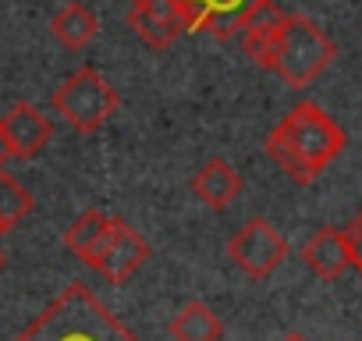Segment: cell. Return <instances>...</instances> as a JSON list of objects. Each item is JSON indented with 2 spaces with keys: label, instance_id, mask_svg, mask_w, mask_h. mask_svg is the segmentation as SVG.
<instances>
[{
  "label": "cell",
  "instance_id": "1",
  "mask_svg": "<svg viewBox=\"0 0 362 341\" xmlns=\"http://www.w3.org/2000/svg\"><path fill=\"white\" fill-rule=\"evenodd\" d=\"M242 50L259 68L281 75V82H288L291 89H305L309 82H316L337 57V47L313 18L281 15L274 4L245 25Z\"/></svg>",
  "mask_w": 362,
  "mask_h": 341
},
{
  "label": "cell",
  "instance_id": "2",
  "mask_svg": "<svg viewBox=\"0 0 362 341\" xmlns=\"http://www.w3.org/2000/svg\"><path fill=\"white\" fill-rule=\"evenodd\" d=\"M344 142H348L344 132L327 117L323 107L298 103L267 135V153L284 175H291L298 185H305V182L320 178L323 170L344 153Z\"/></svg>",
  "mask_w": 362,
  "mask_h": 341
},
{
  "label": "cell",
  "instance_id": "3",
  "mask_svg": "<svg viewBox=\"0 0 362 341\" xmlns=\"http://www.w3.org/2000/svg\"><path fill=\"white\" fill-rule=\"evenodd\" d=\"M15 341H139L86 284H68Z\"/></svg>",
  "mask_w": 362,
  "mask_h": 341
},
{
  "label": "cell",
  "instance_id": "4",
  "mask_svg": "<svg viewBox=\"0 0 362 341\" xmlns=\"http://www.w3.org/2000/svg\"><path fill=\"white\" fill-rule=\"evenodd\" d=\"M121 107L117 89L96 71V68H78L54 89V110L82 135L103 128L114 110Z\"/></svg>",
  "mask_w": 362,
  "mask_h": 341
},
{
  "label": "cell",
  "instance_id": "5",
  "mask_svg": "<svg viewBox=\"0 0 362 341\" xmlns=\"http://www.w3.org/2000/svg\"><path fill=\"white\" fill-rule=\"evenodd\" d=\"M228 256L235 260V267L242 270V274H249V277H270L281 263H284V256H288V242L281 238V231L270 224V221H263V217H252L249 224H242L238 231H235V238L228 242Z\"/></svg>",
  "mask_w": 362,
  "mask_h": 341
},
{
  "label": "cell",
  "instance_id": "6",
  "mask_svg": "<svg viewBox=\"0 0 362 341\" xmlns=\"http://www.w3.org/2000/svg\"><path fill=\"white\" fill-rule=\"evenodd\" d=\"M128 29L149 47V50H167L181 36L196 33L192 18L177 0H132L128 8Z\"/></svg>",
  "mask_w": 362,
  "mask_h": 341
},
{
  "label": "cell",
  "instance_id": "7",
  "mask_svg": "<svg viewBox=\"0 0 362 341\" xmlns=\"http://www.w3.org/2000/svg\"><path fill=\"white\" fill-rule=\"evenodd\" d=\"M192 18L196 33H210L214 40L242 36L252 18H259L274 0H177Z\"/></svg>",
  "mask_w": 362,
  "mask_h": 341
},
{
  "label": "cell",
  "instance_id": "8",
  "mask_svg": "<svg viewBox=\"0 0 362 341\" xmlns=\"http://www.w3.org/2000/svg\"><path fill=\"white\" fill-rule=\"evenodd\" d=\"M0 128H4L11 156H18V160L40 156L54 139V121L33 103H15L4 117H0Z\"/></svg>",
  "mask_w": 362,
  "mask_h": 341
},
{
  "label": "cell",
  "instance_id": "9",
  "mask_svg": "<svg viewBox=\"0 0 362 341\" xmlns=\"http://www.w3.org/2000/svg\"><path fill=\"white\" fill-rule=\"evenodd\" d=\"M146 260H149V242L132 224H124L117 217L114 221V231H110V242H107V249H103V256L96 260L93 270L103 281H110V284H124Z\"/></svg>",
  "mask_w": 362,
  "mask_h": 341
},
{
  "label": "cell",
  "instance_id": "10",
  "mask_svg": "<svg viewBox=\"0 0 362 341\" xmlns=\"http://www.w3.org/2000/svg\"><path fill=\"white\" fill-rule=\"evenodd\" d=\"M302 260L305 267L323 277V281H337L348 267H351V249H348V238H344V228H320L305 245H302Z\"/></svg>",
  "mask_w": 362,
  "mask_h": 341
},
{
  "label": "cell",
  "instance_id": "11",
  "mask_svg": "<svg viewBox=\"0 0 362 341\" xmlns=\"http://www.w3.org/2000/svg\"><path fill=\"white\" fill-rule=\"evenodd\" d=\"M192 192L210 207V210H224L231 207L238 196H242V175L228 163V160H206L199 170H196V178H192Z\"/></svg>",
  "mask_w": 362,
  "mask_h": 341
},
{
  "label": "cell",
  "instance_id": "12",
  "mask_svg": "<svg viewBox=\"0 0 362 341\" xmlns=\"http://www.w3.org/2000/svg\"><path fill=\"white\" fill-rule=\"evenodd\" d=\"M114 221H117V217H107V214H100V210H86V214L64 231V245H68L86 267H96V260L103 256V249H107V242H110Z\"/></svg>",
  "mask_w": 362,
  "mask_h": 341
},
{
  "label": "cell",
  "instance_id": "13",
  "mask_svg": "<svg viewBox=\"0 0 362 341\" xmlns=\"http://www.w3.org/2000/svg\"><path fill=\"white\" fill-rule=\"evenodd\" d=\"M50 33H54V40H57L61 47L82 50V47H89V43L96 40L100 22H96V15H93L86 4H64V8L50 18Z\"/></svg>",
  "mask_w": 362,
  "mask_h": 341
},
{
  "label": "cell",
  "instance_id": "14",
  "mask_svg": "<svg viewBox=\"0 0 362 341\" xmlns=\"http://www.w3.org/2000/svg\"><path fill=\"white\" fill-rule=\"evenodd\" d=\"M170 337L174 341H221L224 327H221V320L214 316L210 306L189 302V306H181V313L170 320Z\"/></svg>",
  "mask_w": 362,
  "mask_h": 341
},
{
  "label": "cell",
  "instance_id": "15",
  "mask_svg": "<svg viewBox=\"0 0 362 341\" xmlns=\"http://www.w3.org/2000/svg\"><path fill=\"white\" fill-rule=\"evenodd\" d=\"M29 214H33V192L22 182H15L11 175L0 170V235L11 231Z\"/></svg>",
  "mask_w": 362,
  "mask_h": 341
},
{
  "label": "cell",
  "instance_id": "16",
  "mask_svg": "<svg viewBox=\"0 0 362 341\" xmlns=\"http://www.w3.org/2000/svg\"><path fill=\"white\" fill-rule=\"evenodd\" d=\"M344 238H348V249H351V267L362 274V214L344 228Z\"/></svg>",
  "mask_w": 362,
  "mask_h": 341
},
{
  "label": "cell",
  "instance_id": "17",
  "mask_svg": "<svg viewBox=\"0 0 362 341\" xmlns=\"http://www.w3.org/2000/svg\"><path fill=\"white\" fill-rule=\"evenodd\" d=\"M11 160V149H8V139H4V128H0V170H4V163Z\"/></svg>",
  "mask_w": 362,
  "mask_h": 341
},
{
  "label": "cell",
  "instance_id": "18",
  "mask_svg": "<svg viewBox=\"0 0 362 341\" xmlns=\"http://www.w3.org/2000/svg\"><path fill=\"white\" fill-rule=\"evenodd\" d=\"M281 341H309V337H302V334H288V337H281Z\"/></svg>",
  "mask_w": 362,
  "mask_h": 341
},
{
  "label": "cell",
  "instance_id": "19",
  "mask_svg": "<svg viewBox=\"0 0 362 341\" xmlns=\"http://www.w3.org/2000/svg\"><path fill=\"white\" fill-rule=\"evenodd\" d=\"M0 270H4V253H0Z\"/></svg>",
  "mask_w": 362,
  "mask_h": 341
}]
</instances>
